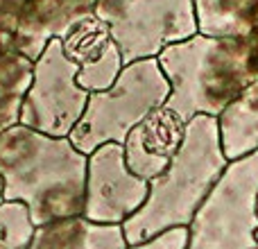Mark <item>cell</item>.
Returning a JSON list of instances; mask_svg holds the SVG:
<instances>
[{
  "mask_svg": "<svg viewBox=\"0 0 258 249\" xmlns=\"http://www.w3.org/2000/svg\"><path fill=\"white\" fill-rule=\"evenodd\" d=\"M34 61L18 48L0 59V136L21 120V107L32 84Z\"/></svg>",
  "mask_w": 258,
  "mask_h": 249,
  "instance_id": "obj_13",
  "label": "cell"
},
{
  "mask_svg": "<svg viewBox=\"0 0 258 249\" xmlns=\"http://www.w3.org/2000/svg\"><path fill=\"white\" fill-rule=\"evenodd\" d=\"M122 224H98L84 215L36 227L25 249H127Z\"/></svg>",
  "mask_w": 258,
  "mask_h": 249,
  "instance_id": "obj_10",
  "label": "cell"
},
{
  "mask_svg": "<svg viewBox=\"0 0 258 249\" xmlns=\"http://www.w3.org/2000/svg\"><path fill=\"white\" fill-rule=\"evenodd\" d=\"M186 122H181L172 111L159 107L143 122L129 132L125 141V161L136 177L152 181L168 170L172 156L181 147Z\"/></svg>",
  "mask_w": 258,
  "mask_h": 249,
  "instance_id": "obj_9",
  "label": "cell"
},
{
  "mask_svg": "<svg viewBox=\"0 0 258 249\" xmlns=\"http://www.w3.org/2000/svg\"><path fill=\"white\" fill-rule=\"evenodd\" d=\"M150 181L136 177L120 143H104L89 154L84 218L98 224H125L147 200Z\"/></svg>",
  "mask_w": 258,
  "mask_h": 249,
  "instance_id": "obj_8",
  "label": "cell"
},
{
  "mask_svg": "<svg viewBox=\"0 0 258 249\" xmlns=\"http://www.w3.org/2000/svg\"><path fill=\"white\" fill-rule=\"evenodd\" d=\"M125 61H122V54L118 50L116 43H111L107 48V52L93 64H86L80 68L77 73V84L82 89H86L89 93H98V91H107L109 86L116 84V80L120 77Z\"/></svg>",
  "mask_w": 258,
  "mask_h": 249,
  "instance_id": "obj_16",
  "label": "cell"
},
{
  "mask_svg": "<svg viewBox=\"0 0 258 249\" xmlns=\"http://www.w3.org/2000/svg\"><path fill=\"white\" fill-rule=\"evenodd\" d=\"M156 59L170 82L163 107L186 125L197 116L218 118L256 80L247 39L195 34Z\"/></svg>",
  "mask_w": 258,
  "mask_h": 249,
  "instance_id": "obj_3",
  "label": "cell"
},
{
  "mask_svg": "<svg viewBox=\"0 0 258 249\" xmlns=\"http://www.w3.org/2000/svg\"><path fill=\"white\" fill-rule=\"evenodd\" d=\"M256 238H258V233H256Z\"/></svg>",
  "mask_w": 258,
  "mask_h": 249,
  "instance_id": "obj_20",
  "label": "cell"
},
{
  "mask_svg": "<svg viewBox=\"0 0 258 249\" xmlns=\"http://www.w3.org/2000/svg\"><path fill=\"white\" fill-rule=\"evenodd\" d=\"M218 129L229 161L258 152V77L218 116Z\"/></svg>",
  "mask_w": 258,
  "mask_h": 249,
  "instance_id": "obj_11",
  "label": "cell"
},
{
  "mask_svg": "<svg viewBox=\"0 0 258 249\" xmlns=\"http://www.w3.org/2000/svg\"><path fill=\"white\" fill-rule=\"evenodd\" d=\"M111 43L113 39L109 34L107 25L95 14L80 21L75 27H71V32L66 36H61V45L66 57L71 61H75L80 68L86 66V64L98 61Z\"/></svg>",
  "mask_w": 258,
  "mask_h": 249,
  "instance_id": "obj_14",
  "label": "cell"
},
{
  "mask_svg": "<svg viewBox=\"0 0 258 249\" xmlns=\"http://www.w3.org/2000/svg\"><path fill=\"white\" fill-rule=\"evenodd\" d=\"M89 156L71 143L14 125L0 136V177L7 202H23L34 227L84 215Z\"/></svg>",
  "mask_w": 258,
  "mask_h": 249,
  "instance_id": "obj_1",
  "label": "cell"
},
{
  "mask_svg": "<svg viewBox=\"0 0 258 249\" xmlns=\"http://www.w3.org/2000/svg\"><path fill=\"white\" fill-rule=\"evenodd\" d=\"M195 16L204 36L247 39L258 32V0H195Z\"/></svg>",
  "mask_w": 258,
  "mask_h": 249,
  "instance_id": "obj_12",
  "label": "cell"
},
{
  "mask_svg": "<svg viewBox=\"0 0 258 249\" xmlns=\"http://www.w3.org/2000/svg\"><path fill=\"white\" fill-rule=\"evenodd\" d=\"M34 222L23 202L0 204V249H25L34 238Z\"/></svg>",
  "mask_w": 258,
  "mask_h": 249,
  "instance_id": "obj_15",
  "label": "cell"
},
{
  "mask_svg": "<svg viewBox=\"0 0 258 249\" xmlns=\"http://www.w3.org/2000/svg\"><path fill=\"white\" fill-rule=\"evenodd\" d=\"M186 245H188V229L177 227L152 238V240L141 242V245H132L127 249H186Z\"/></svg>",
  "mask_w": 258,
  "mask_h": 249,
  "instance_id": "obj_17",
  "label": "cell"
},
{
  "mask_svg": "<svg viewBox=\"0 0 258 249\" xmlns=\"http://www.w3.org/2000/svg\"><path fill=\"white\" fill-rule=\"evenodd\" d=\"M14 48H16V34H14L7 25L0 23V59H3L5 54H7L9 50H14Z\"/></svg>",
  "mask_w": 258,
  "mask_h": 249,
  "instance_id": "obj_18",
  "label": "cell"
},
{
  "mask_svg": "<svg viewBox=\"0 0 258 249\" xmlns=\"http://www.w3.org/2000/svg\"><path fill=\"white\" fill-rule=\"evenodd\" d=\"M256 249H258V247H256Z\"/></svg>",
  "mask_w": 258,
  "mask_h": 249,
  "instance_id": "obj_21",
  "label": "cell"
},
{
  "mask_svg": "<svg viewBox=\"0 0 258 249\" xmlns=\"http://www.w3.org/2000/svg\"><path fill=\"white\" fill-rule=\"evenodd\" d=\"M227 165L218 118H192L168 170L152 179L145 204L122 224L127 245H141L177 227L188 229Z\"/></svg>",
  "mask_w": 258,
  "mask_h": 249,
  "instance_id": "obj_2",
  "label": "cell"
},
{
  "mask_svg": "<svg viewBox=\"0 0 258 249\" xmlns=\"http://www.w3.org/2000/svg\"><path fill=\"white\" fill-rule=\"evenodd\" d=\"M170 95V82L159 59H141L122 68L116 84L91 93L84 116L71 132V143L86 156L104 143L125 145L129 132L152 111L163 107Z\"/></svg>",
  "mask_w": 258,
  "mask_h": 249,
  "instance_id": "obj_4",
  "label": "cell"
},
{
  "mask_svg": "<svg viewBox=\"0 0 258 249\" xmlns=\"http://www.w3.org/2000/svg\"><path fill=\"white\" fill-rule=\"evenodd\" d=\"M5 202V195H3V177H0V204Z\"/></svg>",
  "mask_w": 258,
  "mask_h": 249,
  "instance_id": "obj_19",
  "label": "cell"
},
{
  "mask_svg": "<svg viewBox=\"0 0 258 249\" xmlns=\"http://www.w3.org/2000/svg\"><path fill=\"white\" fill-rule=\"evenodd\" d=\"M258 152L229 161L188 224L186 249L258 247Z\"/></svg>",
  "mask_w": 258,
  "mask_h": 249,
  "instance_id": "obj_5",
  "label": "cell"
},
{
  "mask_svg": "<svg viewBox=\"0 0 258 249\" xmlns=\"http://www.w3.org/2000/svg\"><path fill=\"white\" fill-rule=\"evenodd\" d=\"M77 73L80 66L66 57L61 39H50L34 61L18 122L48 136H71L91 98L89 91L77 84Z\"/></svg>",
  "mask_w": 258,
  "mask_h": 249,
  "instance_id": "obj_7",
  "label": "cell"
},
{
  "mask_svg": "<svg viewBox=\"0 0 258 249\" xmlns=\"http://www.w3.org/2000/svg\"><path fill=\"white\" fill-rule=\"evenodd\" d=\"M93 14L107 25L125 66L156 59L168 45L200 34L195 0H98Z\"/></svg>",
  "mask_w": 258,
  "mask_h": 249,
  "instance_id": "obj_6",
  "label": "cell"
}]
</instances>
